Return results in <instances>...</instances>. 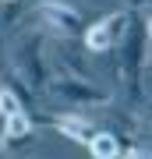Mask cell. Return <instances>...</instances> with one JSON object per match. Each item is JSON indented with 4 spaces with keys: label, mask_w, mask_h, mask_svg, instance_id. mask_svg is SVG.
<instances>
[{
    "label": "cell",
    "mask_w": 152,
    "mask_h": 159,
    "mask_svg": "<svg viewBox=\"0 0 152 159\" xmlns=\"http://www.w3.org/2000/svg\"><path fill=\"white\" fill-rule=\"evenodd\" d=\"M145 67L152 71V46H149V53H145Z\"/></svg>",
    "instance_id": "13"
},
{
    "label": "cell",
    "mask_w": 152,
    "mask_h": 159,
    "mask_svg": "<svg viewBox=\"0 0 152 159\" xmlns=\"http://www.w3.org/2000/svg\"><path fill=\"white\" fill-rule=\"evenodd\" d=\"M11 74L28 92H46L53 74H50V60H46V35L39 29L18 35L14 53H11Z\"/></svg>",
    "instance_id": "1"
},
{
    "label": "cell",
    "mask_w": 152,
    "mask_h": 159,
    "mask_svg": "<svg viewBox=\"0 0 152 159\" xmlns=\"http://www.w3.org/2000/svg\"><path fill=\"white\" fill-rule=\"evenodd\" d=\"M145 117L152 120V96H145Z\"/></svg>",
    "instance_id": "12"
},
{
    "label": "cell",
    "mask_w": 152,
    "mask_h": 159,
    "mask_svg": "<svg viewBox=\"0 0 152 159\" xmlns=\"http://www.w3.org/2000/svg\"><path fill=\"white\" fill-rule=\"evenodd\" d=\"M138 7H149L152 11V0H131V11H138Z\"/></svg>",
    "instance_id": "11"
},
{
    "label": "cell",
    "mask_w": 152,
    "mask_h": 159,
    "mask_svg": "<svg viewBox=\"0 0 152 159\" xmlns=\"http://www.w3.org/2000/svg\"><path fill=\"white\" fill-rule=\"evenodd\" d=\"M0 134H4V124H0Z\"/></svg>",
    "instance_id": "14"
},
{
    "label": "cell",
    "mask_w": 152,
    "mask_h": 159,
    "mask_svg": "<svg viewBox=\"0 0 152 159\" xmlns=\"http://www.w3.org/2000/svg\"><path fill=\"white\" fill-rule=\"evenodd\" d=\"M141 29H145V39L152 46V11H145V18H141Z\"/></svg>",
    "instance_id": "10"
},
{
    "label": "cell",
    "mask_w": 152,
    "mask_h": 159,
    "mask_svg": "<svg viewBox=\"0 0 152 159\" xmlns=\"http://www.w3.org/2000/svg\"><path fill=\"white\" fill-rule=\"evenodd\" d=\"M46 96L57 99V102H67V106H110V92L96 89L92 81L64 78V74H53V78H50Z\"/></svg>",
    "instance_id": "2"
},
{
    "label": "cell",
    "mask_w": 152,
    "mask_h": 159,
    "mask_svg": "<svg viewBox=\"0 0 152 159\" xmlns=\"http://www.w3.org/2000/svg\"><path fill=\"white\" fill-rule=\"evenodd\" d=\"M89 152L92 159H120V138L113 131H96L89 142Z\"/></svg>",
    "instance_id": "7"
},
{
    "label": "cell",
    "mask_w": 152,
    "mask_h": 159,
    "mask_svg": "<svg viewBox=\"0 0 152 159\" xmlns=\"http://www.w3.org/2000/svg\"><path fill=\"white\" fill-rule=\"evenodd\" d=\"M53 124H57V131H60V134L74 138V142H85V145H89L92 134H96V124H92L89 117H78V113H64V117H57Z\"/></svg>",
    "instance_id": "6"
},
{
    "label": "cell",
    "mask_w": 152,
    "mask_h": 159,
    "mask_svg": "<svg viewBox=\"0 0 152 159\" xmlns=\"http://www.w3.org/2000/svg\"><path fill=\"white\" fill-rule=\"evenodd\" d=\"M124 159H152V152H149V148H127V152H124Z\"/></svg>",
    "instance_id": "9"
},
{
    "label": "cell",
    "mask_w": 152,
    "mask_h": 159,
    "mask_svg": "<svg viewBox=\"0 0 152 159\" xmlns=\"http://www.w3.org/2000/svg\"><path fill=\"white\" fill-rule=\"evenodd\" d=\"M14 113H25V106H21V99L0 81V120H7V117H14Z\"/></svg>",
    "instance_id": "8"
},
{
    "label": "cell",
    "mask_w": 152,
    "mask_h": 159,
    "mask_svg": "<svg viewBox=\"0 0 152 159\" xmlns=\"http://www.w3.org/2000/svg\"><path fill=\"white\" fill-rule=\"evenodd\" d=\"M50 53V74H64V78H81L89 81V53L85 46H78L74 39H46Z\"/></svg>",
    "instance_id": "3"
},
{
    "label": "cell",
    "mask_w": 152,
    "mask_h": 159,
    "mask_svg": "<svg viewBox=\"0 0 152 159\" xmlns=\"http://www.w3.org/2000/svg\"><path fill=\"white\" fill-rule=\"evenodd\" d=\"M7 4H11V0H7Z\"/></svg>",
    "instance_id": "15"
},
{
    "label": "cell",
    "mask_w": 152,
    "mask_h": 159,
    "mask_svg": "<svg viewBox=\"0 0 152 159\" xmlns=\"http://www.w3.org/2000/svg\"><path fill=\"white\" fill-rule=\"evenodd\" d=\"M32 14H39V21L53 32V39H74L81 32V14L64 0H43V4H35Z\"/></svg>",
    "instance_id": "5"
},
{
    "label": "cell",
    "mask_w": 152,
    "mask_h": 159,
    "mask_svg": "<svg viewBox=\"0 0 152 159\" xmlns=\"http://www.w3.org/2000/svg\"><path fill=\"white\" fill-rule=\"evenodd\" d=\"M131 7H120V11H110L103 21H96L89 32H85V53H106L113 46L120 43V35H124L127 21H131Z\"/></svg>",
    "instance_id": "4"
}]
</instances>
